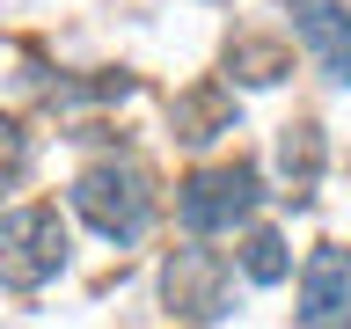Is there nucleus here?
<instances>
[{"label":"nucleus","mask_w":351,"mask_h":329,"mask_svg":"<svg viewBox=\"0 0 351 329\" xmlns=\"http://www.w3.org/2000/svg\"><path fill=\"white\" fill-rule=\"evenodd\" d=\"M73 212H81L103 241L132 249V241L154 227V191H147V169H139V161H88V169L73 175Z\"/></svg>","instance_id":"obj_1"},{"label":"nucleus","mask_w":351,"mask_h":329,"mask_svg":"<svg viewBox=\"0 0 351 329\" xmlns=\"http://www.w3.org/2000/svg\"><path fill=\"white\" fill-rule=\"evenodd\" d=\"M256 205H263V175L249 169V161L197 169V175H183V191H176V219H183L191 234H234Z\"/></svg>","instance_id":"obj_2"},{"label":"nucleus","mask_w":351,"mask_h":329,"mask_svg":"<svg viewBox=\"0 0 351 329\" xmlns=\"http://www.w3.org/2000/svg\"><path fill=\"white\" fill-rule=\"evenodd\" d=\"M66 271V219L59 205H15L0 219V278L15 293H37Z\"/></svg>","instance_id":"obj_3"},{"label":"nucleus","mask_w":351,"mask_h":329,"mask_svg":"<svg viewBox=\"0 0 351 329\" xmlns=\"http://www.w3.org/2000/svg\"><path fill=\"white\" fill-rule=\"evenodd\" d=\"M161 293H169V307L183 322H219V315L234 307V263L219 256V249H205V241H191V249L169 256Z\"/></svg>","instance_id":"obj_4"},{"label":"nucleus","mask_w":351,"mask_h":329,"mask_svg":"<svg viewBox=\"0 0 351 329\" xmlns=\"http://www.w3.org/2000/svg\"><path fill=\"white\" fill-rule=\"evenodd\" d=\"M300 329H351V256L337 241L300 263Z\"/></svg>","instance_id":"obj_5"},{"label":"nucleus","mask_w":351,"mask_h":329,"mask_svg":"<svg viewBox=\"0 0 351 329\" xmlns=\"http://www.w3.org/2000/svg\"><path fill=\"white\" fill-rule=\"evenodd\" d=\"M285 8H293V37L307 44V59L351 88V8L344 0H285Z\"/></svg>","instance_id":"obj_6"},{"label":"nucleus","mask_w":351,"mask_h":329,"mask_svg":"<svg viewBox=\"0 0 351 329\" xmlns=\"http://www.w3.org/2000/svg\"><path fill=\"white\" fill-rule=\"evenodd\" d=\"M278 161H285V183H293V197H307V191H315V175H322V132H315V125H285Z\"/></svg>","instance_id":"obj_7"},{"label":"nucleus","mask_w":351,"mask_h":329,"mask_svg":"<svg viewBox=\"0 0 351 329\" xmlns=\"http://www.w3.org/2000/svg\"><path fill=\"white\" fill-rule=\"evenodd\" d=\"M241 271H249V285H278V278H293V249H285V234L256 227V234L241 241Z\"/></svg>","instance_id":"obj_8"}]
</instances>
